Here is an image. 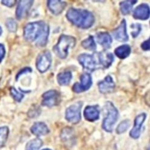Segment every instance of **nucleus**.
Segmentation results:
<instances>
[{"mask_svg": "<svg viewBox=\"0 0 150 150\" xmlns=\"http://www.w3.org/2000/svg\"><path fill=\"white\" fill-rule=\"evenodd\" d=\"M49 27L44 21H35L27 23L23 29V37L30 42H36L39 47L45 46L48 41Z\"/></svg>", "mask_w": 150, "mask_h": 150, "instance_id": "1", "label": "nucleus"}, {"mask_svg": "<svg viewBox=\"0 0 150 150\" xmlns=\"http://www.w3.org/2000/svg\"><path fill=\"white\" fill-rule=\"evenodd\" d=\"M66 16L74 26L82 29L91 28L95 22V17L93 14L85 9L71 7L67 10Z\"/></svg>", "mask_w": 150, "mask_h": 150, "instance_id": "2", "label": "nucleus"}, {"mask_svg": "<svg viewBox=\"0 0 150 150\" xmlns=\"http://www.w3.org/2000/svg\"><path fill=\"white\" fill-rule=\"evenodd\" d=\"M76 43V39L74 37L65 34L60 35L58 43L54 46L53 51L61 59L67 58L69 49L73 48Z\"/></svg>", "mask_w": 150, "mask_h": 150, "instance_id": "3", "label": "nucleus"}, {"mask_svg": "<svg viewBox=\"0 0 150 150\" xmlns=\"http://www.w3.org/2000/svg\"><path fill=\"white\" fill-rule=\"evenodd\" d=\"M104 109L106 112V116L103 121L102 128L106 132L111 133L118 119L119 112L114 105L109 101L105 103Z\"/></svg>", "mask_w": 150, "mask_h": 150, "instance_id": "4", "label": "nucleus"}, {"mask_svg": "<svg viewBox=\"0 0 150 150\" xmlns=\"http://www.w3.org/2000/svg\"><path fill=\"white\" fill-rule=\"evenodd\" d=\"M83 106L82 101H78L68 107L66 110V120L72 124H77L81 120V109Z\"/></svg>", "mask_w": 150, "mask_h": 150, "instance_id": "5", "label": "nucleus"}, {"mask_svg": "<svg viewBox=\"0 0 150 150\" xmlns=\"http://www.w3.org/2000/svg\"><path fill=\"white\" fill-rule=\"evenodd\" d=\"M78 60L85 70L94 71V70L101 69L96 60L95 54H82L78 57Z\"/></svg>", "mask_w": 150, "mask_h": 150, "instance_id": "6", "label": "nucleus"}, {"mask_svg": "<svg viewBox=\"0 0 150 150\" xmlns=\"http://www.w3.org/2000/svg\"><path fill=\"white\" fill-rule=\"evenodd\" d=\"M52 64V55L49 51H45L40 53L37 58L36 68L41 73L47 71Z\"/></svg>", "mask_w": 150, "mask_h": 150, "instance_id": "7", "label": "nucleus"}, {"mask_svg": "<svg viewBox=\"0 0 150 150\" xmlns=\"http://www.w3.org/2000/svg\"><path fill=\"white\" fill-rule=\"evenodd\" d=\"M61 101L60 93L55 90L47 91L42 95V105L47 108H52L59 105Z\"/></svg>", "mask_w": 150, "mask_h": 150, "instance_id": "8", "label": "nucleus"}, {"mask_svg": "<svg viewBox=\"0 0 150 150\" xmlns=\"http://www.w3.org/2000/svg\"><path fill=\"white\" fill-rule=\"evenodd\" d=\"M80 81V83H75L72 87V90L75 93H81L88 90L93 83L91 74L88 73L81 74Z\"/></svg>", "mask_w": 150, "mask_h": 150, "instance_id": "9", "label": "nucleus"}, {"mask_svg": "<svg viewBox=\"0 0 150 150\" xmlns=\"http://www.w3.org/2000/svg\"><path fill=\"white\" fill-rule=\"evenodd\" d=\"M33 3L34 1H31V0H21V1H19L16 10V18L21 20L25 18L33 5Z\"/></svg>", "mask_w": 150, "mask_h": 150, "instance_id": "10", "label": "nucleus"}, {"mask_svg": "<svg viewBox=\"0 0 150 150\" xmlns=\"http://www.w3.org/2000/svg\"><path fill=\"white\" fill-rule=\"evenodd\" d=\"M114 38L115 40L121 42H125L129 40V37L127 33V24L126 21L124 19L122 20L120 25L112 31Z\"/></svg>", "mask_w": 150, "mask_h": 150, "instance_id": "11", "label": "nucleus"}, {"mask_svg": "<svg viewBox=\"0 0 150 150\" xmlns=\"http://www.w3.org/2000/svg\"><path fill=\"white\" fill-rule=\"evenodd\" d=\"M146 118L145 113H141L137 115L134 121V126L130 132V136L133 139L139 138L141 135V128L143 123Z\"/></svg>", "mask_w": 150, "mask_h": 150, "instance_id": "12", "label": "nucleus"}, {"mask_svg": "<svg viewBox=\"0 0 150 150\" xmlns=\"http://www.w3.org/2000/svg\"><path fill=\"white\" fill-rule=\"evenodd\" d=\"M97 57L98 60V64L101 69H108L114 61V57L112 53L106 51H103L97 53Z\"/></svg>", "mask_w": 150, "mask_h": 150, "instance_id": "13", "label": "nucleus"}, {"mask_svg": "<svg viewBox=\"0 0 150 150\" xmlns=\"http://www.w3.org/2000/svg\"><path fill=\"white\" fill-rule=\"evenodd\" d=\"M99 91L102 94H108L113 91L115 88V83L110 75L107 76L98 84Z\"/></svg>", "mask_w": 150, "mask_h": 150, "instance_id": "14", "label": "nucleus"}, {"mask_svg": "<svg viewBox=\"0 0 150 150\" xmlns=\"http://www.w3.org/2000/svg\"><path fill=\"white\" fill-rule=\"evenodd\" d=\"M47 8L54 15H58L64 11L67 6L65 1L59 0H49L47 1Z\"/></svg>", "mask_w": 150, "mask_h": 150, "instance_id": "15", "label": "nucleus"}, {"mask_svg": "<svg viewBox=\"0 0 150 150\" xmlns=\"http://www.w3.org/2000/svg\"><path fill=\"white\" fill-rule=\"evenodd\" d=\"M133 17L135 19L147 20L149 17V7L146 4H141L137 6L133 12Z\"/></svg>", "mask_w": 150, "mask_h": 150, "instance_id": "16", "label": "nucleus"}, {"mask_svg": "<svg viewBox=\"0 0 150 150\" xmlns=\"http://www.w3.org/2000/svg\"><path fill=\"white\" fill-rule=\"evenodd\" d=\"M85 119L90 122H94L99 119L100 110L98 106H88L83 112Z\"/></svg>", "mask_w": 150, "mask_h": 150, "instance_id": "17", "label": "nucleus"}, {"mask_svg": "<svg viewBox=\"0 0 150 150\" xmlns=\"http://www.w3.org/2000/svg\"><path fill=\"white\" fill-rule=\"evenodd\" d=\"M97 42L105 49H109L112 42V39L108 32H99L96 34Z\"/></svg>", "mask_w": 150, "mask_h": 150, "instance_id": "18", "label": "nucleus"}, {"mask_svg": "<svg viewBox=\"0 0 150 150\" xmlns=\"http://www.w3.org/2000/svg\"><path fill=\"white\" fill-rule=\"evenodd\" d=\"M31 133L36 136H44L49 133V129L47 125L43 122H35L31 128Z\"/></svg>", "mask_w": 150, "mask_h": 150, "instance_id": "19", "label": "nucleus"}, {"mask_svg": "<svg viewBox=\"0 0 150 150\" xmlns=\"http://www.w3.org/2000/svg\"><path fill=\"white\" fill-rule=\"evenodd\" d=\"M115 55L121 59L127 58L131 53V47L128 45H121L117 47L114 51Z\"/></svg>", "mask_w": 150, "mask_h": 150, "instance_id": "20", "label": "nucleus"}, {"mask_svg": "<svg viewBox=\"0 0 150 150\" xmlns=\"http://www.w3.org/2000/svg\"><path fill=\"white\" fill-rule=\"evenodd\" d=\"M72 79V74L70 71H66L58 73L57 76V80L59 85H68Z\"/></svg>", "mask_w": 150, "mask_h": 150, "instance_id": "21", "label": "nucleus"}, {"mask_svg": "<svg viewBox=\"0 0 150 150\" xmlns=\"http://www.w3.org/2000/svg\"><path fill=\"white\" fill-rule=\"evenodd\" d=\"M137 2V1H133V0H127L124 1L120 3V7L121 13L123 15H127L130 13L133 6Z\"/></svg>", "mask_w": 150, "mask_h": 150, "instance_id": "22", "label": "nucleus"}, {"mask_svg": "<svg viewBox=\"0 0 150 150\" xmlns=\"http://www.w3.org/2000/svg\"><path fill=\"white\" fill-rule=\"evenodd\" d=\"M81 45L84 49L91 51H96L97 48L94 39L92 35H90L88 38L83 40L81 43Z\"/></svg>", "mask_w": 150, "mask_h": 150, "instance_id": "23", "label": "nucleus"}, {"mask_svg": "<svg viewBox=\"0 0 150 150\" xmlns=\"http://www.w3.org/2000/svg\"><path fill=\"white\" fill-rule=\"evenodd\" d=\"M43 145L42 141L39 138L34 139L28 142L26 150H39Z\"/></svg>", "mask_w": 150, "mask_h": 150, "instance_id": "24", "label": "nucleus"}, {"mask_svg": "<svg viewBox=\"0 0 150 150\" xmlns=\"http://www.w3.org/2000/svg\"><path fill=\"white\" fill-rule=\"evenodd\" d=\"M9 129L7 126L0 127V148L3 146L8 138Z\"/></svg>", "mask_w": 150, "mask_h": 150, "instance_id": "25", "label": "nucleus"}, {"mask_svg": "<svg viewBox=\"0 0 150 150\" xmlns=\"http://www.w3.org/2000/svg\"><path fill=\"white\" fill-rule=\"evenodd\" d=\"M130 122L129 120H126L121 121L116 129V132L117 134H121L126 132L128 128L130 127Z\"/></svg>", "mask_w": 150, "mask_h": 150, "instance_id": "26", "label": "nucleus"}, {"mask_svg": "<svg viewBox=\"0 0 150 150\" xmlns=\"http://www.w3.org/2000/svg\"><path fill=\"white\" fill-rule=\"evenodd\" d=\"M41 113V109L38 105H33L29 110L28 115L29 117L31 118H34L39 116Z\"/></svg>", "mask_w": 150, "mask_h": 150, "instance_id": "27", "label": "nucleus"}, {"mask_svg": "<svg viewBox=\"0 0 150 150\" xmlns=\"http://www.w3.org/2000/svg\"><path fill=\"white\" fill-rule=\"evenodd\" d=\"M6 25L7 29L12 33L16 31L18 28V24L12 18H8L6 22Z\"/></svg>", "mask_w": 150, "mask_h": 150, "instance_id": "28", "label": "nucleus"}, {"mask_svg": "<svg viewBox=\"0 0 150 150\" xmlns=\"http://www.w3.org/2000/svg\"><path fill=\"white\" fill-rule=\"evenodd\" d=\"M10 91L11 96L13 97V98L18 102H21L23 98L24 97V95L22 93H19L14 87H11Z\"/></svg>", "mask_w": 150, "mask_h": 150, "instance_id": "29", "label": "nucleus"}, {"mask_svg": "<svg viewBox=\"0 0 150 150\" xmlns=\"http://www.w3.org/2000/svg\"><path fill=\"white\" fill-rule=\"evenodd\" d=\"M131 28L133 29V31L131 33V34L133 38H136V37L138 36V35L141 31V30H142L141 25L140 23H133L131 25Z\"/></svg>", "mask_w": 150, "mask_h": 150, "instance_id": "30", "label": "nucleus"}, {"mask_svg": "<svg viewBox=\"0 0 150 150\" xmlns=\"http://www.w3.org/2000/svg\"><path fill=\"white\" fill-rule=\"evenodd\" d=\"M32 72V69L30 67H25L23 68L22 69H21L16 74V79L18 81V79L22 76L23 74H27V73H31Z\"/></svg>", "mask_w": 150, "mask_h": 150, "instance_id": "31", "label": "nucleus"}, {"mask_svg": "<svg viewBox=\"0 0 150 150\" xmlns=\"http://www.w3.org/2000/svg\"><path fill=\"white\" fill-rule=\"evenodd\" d=\"M141 48L144 51H148L150 49V42L149 39L147 40H145L141 44Z\"/></svg>", "mask_w": 150, "mask_h": 150, "instance_id": "32", "label": "nucleus"}, {"mask_svg": "<svg viewBox=\"0 0 150 150\" xmlns=\"http://www.w3.org/2000/svg\"><path fill=\"white\" fill-rule=\"evenodd\" d=\"M6 54V49L4 46L0 43V62H1L4 59Z\"/></svg>", "mask_w": 150, "mask_h": 150, "instance_id": "33", "label": "nucleus"}, {"mask_svg": "<svg viewBox=\"0 0 150 150\" xmlns=\"http://www.w3.org/2000/svg\"><path fill=\"white\" fill-rule=\"evenodd\" d=\"M16 1L15 0H9V1H1V3L8 7H12L15 5Z\"/></svg>", "mask_w": 150, "mask_h": 150, "instance_id": "34", "label": "nucleus"}, {"mask_svg": "<svg viewBox=\"0 0 150 150\" xmlns=\"http://www.w3.org/2000/svg\"><path fill=\"white\" fill-rule=\"evenodd\" d=\"M2 33H3V30H2V28L1 27V26H0V35H1Z\"/></svg>", "mask_w": 150, "mask_h": 150, "instance_id": "35", "label": "nucleus"}, {"mask_svg": "<svg viewBox=\"0 0 150 150\" xmlns=\"http://www.w3.org/2000/svg\"><path fill=\"white\" fill-rule=\"evenodd\" d=\"M42 150H51V149H49V148H46V149H42Z\"/></svg>", "mask_w": 150, "mask_h": 150, "instance_id": "36", "label": "nucleus"}]
</instances>
